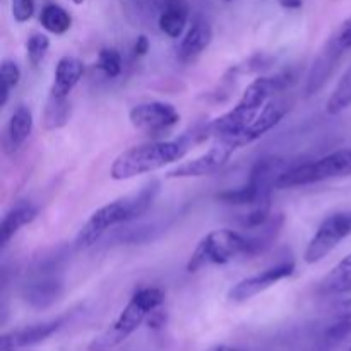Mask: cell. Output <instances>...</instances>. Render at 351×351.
<instances>
[{
  "mask_svg": "<svg viewBox=\"0 0 351 351\" xmlns=\"http://www.w3.org/2000/svg\"><path fill=\"white\" fill-rule=\"evenodd\" d=\"M291 82L290 74H278L274 77H257L247 86L242 98L230 112L213 120L206 125V136L215 139L235 137L259 117L264 106L276 93L283 91Z\"/></svg>",
  "mask_w": 351,
  "mask_h": 351,
  "instance_id": "1",
  "label": "cell"
},
{
  "mask_svg": "<svg viewBox=\"0 0 351 351\" xmlns=\"http://www.w3.org/2000/svg\"><path fill=\"white\" fill-rule=\"evenodd\" d=\"M158 194H160V182L153 180L144 185L139 192L123 195V197L96 209L89 216L86 225L79 230L77 237H75V247L77 249L93 247L110 228L143 216L153 206Z\"/></svg>",
  "mask_w": 351,
  "mask_h": 351,
  "instance_id": "2",
  "label": "cell"
},
{
  "mask_svg": "<svg viewBox=\"0 0 351 351\" xmlns=\"http://www.w3.org/2000/svg\"><path fill=\"white\" fill-rule=\"evenodd\" d=\"M191 141L180 137L177 141H154L134 146L120 153L110 167L113 180H130L139 175L153 173L171 163H177L187 154Z\"/></svg>",
  "mask_w": 351,
  "mask_h": 351,
  "instance_id": "3",
  "label": "cell"
},
{
  "mask_svg": "<svg viewBox=\"0 0 351 351\" xmlns=\"http://www.w3.org/2000/svg\"><path fill=\"white\" fill-rule=\"evenodd\" d=\"M165 302L163 290L156 287L139 288L129 304L125 305L119 317L103 335H99L89 346V351H108L117 345L125 341L144 321H147L156 308H160Z\"/></svg>",
  "mask_w": 351,
  "mask_h": 351,
  "instance_id": "4",
  "label": "cell"
},
{
  "mask_svg": "<svg viewBox=\"0 0 351 351\" xmlns=\"http://www.w3.org/2000/svg\"><path fill=\"white\" fill-rule=\"evenodd\" d=\"M240 256L249 257V239L228 228L215 230L197 243L187 263V271L197 273L209 266H223Z\"/></svg>",
  "mask_w": 351,
  "mask_h": 351,
  "instance_id": "5",
  "label": "cell"
},
{
  "mask_svg": "<svg viewBox=\"0 0 351 351\" xmlns=\"http://www.w3.org/2000/svg\"><path fill=\"white\" fill-rule=\"evenodd\" d=\"M351 175V147L339 149L311 163L288 168L278 178L276 189H293Z\"/></svg>",
  "mask_w": 351,
  "mask_h": 351,
  "instance_id": "6",
  "label": "cell"
},
{
  "mask_svg": "<svg viewBox=\"0 0 351 351\" xmlns=\"http://www.w3.org/2000/svg\"><path fill=\"white\" fill-rule=\"evenodd\" d=\"M351 233V216L348 213H336L328 216L319 225L317 232L308 242L304 252V261L307 264L321 263L328 257L343 240Z\"/></svg>",
  "mask_w": 351,
  "mask_h": 351,
  "instance_id": "7",
  "label": "cell"
},
{
  "mask_svg": "<svg viewBox=\"0 0 351 351\" xmlns=\"http://www.w3.org/2000/svg\"><path fill=\"white\" fill-rule=\"evenodd\" d=\"M237 149L239 147L232 139H216L204 154L177 165L173 170L168 171L167 178H199L215 175L228 163Z\"/></svg>",
  "mask_w": 351,
  "mask_h": 351,
  "instance_id": "8",
  "label": "cell"
},
{
  "mask_svg": "<svg viewBox=\"0 0 351 351\" xmlns=\"http://www.w3.org/2000/svg\"><path fill=\"white\" fill-rule=\"evenodd\" d=\"M129 120L134 129L156 136L177 125L180 122V113L171 103L147 101L134 106L129 112Z\"/></svg>",
  "mask_w": 351,
  "mask_h": 351,
  "instance_id": "9",
  "label": "cell"
},
{
  "mask_svg": "<svg viewBox=\"0 0 351 351\" xmlns=\"http://www.w3.org/2000/svg\"><path fill=\"white\" fill-rule=\"evenodd\" d=\"M293 261H285V263L276 264V266L267 267L263 273L254 274V276H249L245 280L239 281L237 285H233L228 291V300L235 302V304H242V302L250 300L256 295L269 290L271 287H274L280 281L290 278L293 274Z\"/></svg>",
  "mask_w": 351,
  "mask_h": 351,
  "instance_id": "10",
  "label": "cell"
},
{
  "mask_svg": "<svg viewBox=\"0 0 351 351\" xmlns=\"http://www.w3.org/2000/svg\"><path fill=\"white\" fill-rule=\"evenodd\" d=\"M290 110V105H288L285 99H269L267 105L264 106L263 112L259 113L256 120L250 123L247 129H243L239 136L235 137H223V139H232L233 143L237 144V147H245L249 144L256 143L257 139L264 136L266 132H269L273 127H276L281 120L285 119V115Z\"/></svg>",
  "mask_w": 351,
  "mask_h": 351,
  "instance_id": "11",
  "label": "cell"
},
{
  "mask_svg": "<svg viewBox=\"0 0 351 351\" xmlns=\"http://www.w3.org/2000/svg\"><path fill=\"white\" fill-rule=\"evenodd\" d=\"M64 317H58L53 319V321L40 322V324L26 326V328L5 332L2 339H0V351H19L24 348H31L34 345H40L45 339L53 336L64 326Z\"/></svg>",
  "mask_w": 351,
  "mask_h": 351,
  "instance_id": "12",
  "label": "cell"
},
{
  "mask_svg": "<svg viewBox=\"0 0 351 351\" xmlns=\"http://www.w3.org/2000/svg\"><path fill=\"white\" fill-rule=\"evenodd\" d=\"M33 132V113L29 106L19 105L10 115L9 123L5 127V132L2 137L3 153L14 154L21 149L27 137Z\"/></svg>",
  "mask_w": 351,
  "mask_h": 351,
  "instance_id": "13",
  "label": "cell"
},
{
  "mask_svg": "<svg viewBox=\"0 0 351 351\" xmlns=\"http://www.w3.org/2000/svg\"><path fill=\"white\" fill-rule=\"evenodd\" d=\"M211 41L213 27L209 21H206L204 17H195L189 31L185 33L184 40H182L180 48H178V58L184 64L194 62L211 45Z\"/></svg>",
  "mask_w": 351,
  "mask_h": 351,
  "instance_id": "14",
  "label": "cell"
},
{
  "mask_svg": "<svg viewBox=\"0 0 351 351\" xmlns=\"http://www.w3.org/2000/svg\"><path fill=\"white\" fill-rule=\"evenodd\" d=\"M38 216V208L31 202L23 201V202H17L16 206L9 209L3 216L2 223H0V245L2 249H5L7 243L10 242L14 235L19 232L23 226L29 225L36 219Z\"/></svg>",
  "mask_w": 351,
  "mask_h": 351,
  "instance_id": "15",
  "label": "cell"
},
{
  "mask_svg": "<svg viewBox=\"0 0 351 351\" xmlns=\"http://www.w3.org/2000/svg\"><path fill=\"white\" fill-rule=\"evenodd\" d=\"M62 291H64V287L60 281L47 278V280L26 285L23 288V298L29 307L36 308V311H45V308L51 307L55 302H58Z\"/></svg>",
  "mask_w": 351,
  "mask_h": 351,
  "instance_id": "16",
  "label": "cell"
},
{
  "mask_svg": "<svg viewBox=\"0 0 351 351\" xmlns=\"http://www.w3.org/2000/svg\"><path fill=\"white\" fill-rule=\"evenodd\" d=\"M343 53L345 51L336 48L331 41L326 43V48L321 51V55L315 60L314 67H312L311 74H308L307 89H305L307 95H314V93H317L328 82V79L331 77L332 71L336 69V64H338Z\"/></svg>",
  "mask_w": 351,
  "mask_h": 351,
  "instance_id": "17",
  "label": "cell"
},
{
  "mask_svg": "<svg viewBox=\"0 0 351 351\" xmlns=\"http://www.w3.org/2000/svg\"><path fill=\"white\" fill-rule=\"evenodd\" d=\"M189 3L187 0H163V9L158 17V26L167 36L180 38L187 27Z\"/></svg>",
  "mask_w": 351,
  "mask_h": 351,
  "instance_id": "18",
  "label": "cell"
},
{
  "mask_svg": "<svg viewBox=\"0 0 351 351\" xmlns=\"http://www.w3.org/2000/svg\"><path fill=\"white\" fill-rule=\"evenodd\" d=\"M82 74H84V64L77 57L65 55V57H62L57 62V67H55L53 74V84H51L50 91L62 96H69L72 89L82 79Z\"/></svg>",
  "mask_w": 351,
  "mask_h": 351,
  "instance_id": "19",
  "label": "cell"
},
{
  "mask_svg": "<svg viewBox=\"0 0 351 351\" xmlns=\"http://www.w3.org/2000/svg\"><path fill=\"white\" fill-rule=\"evenodd\" d=\"M319 290L324 295L351 293V252L326 274L319 285Z\"/></svg>",
  "mask_w": 351,
  "mask_h": 351,
  "instance_id": "20",
  "label": "cell"
},
{
  "mask_svg": "<svg viewBox=\"0 0 351 351\" xmlns=\"http://www.w3.org/2000/svg\"><path fill=\"white\" fill-rule=\"evenodd\" d=\"M71 115V105H69V96L57 95L50 91L47 103H45L43 115H41V125L45 130H57L62 129L69 122Z\"/></svg>",
  "mask_w": 351,
  "mask_h": 351,
  "instance_id": "21",
  "label": "cell"
},
{
  "mask_svg": "<svg viewBox=\"0 0 351 351\" xmlns=\"http://www.w3.org/2000/svg\"><path fill=\"white\" fill-rule=\"evenodd\" d=\"M283 215H271V218L264 223L263 226H259V233L252 237H247L249 239V257L257 256V254H263L267 247H271V243L276 240V237L280 235V230L283 226Z\"/></svg>",
  "mask_w": 351,
  "mask_h": 351,
  "instance_id": "22",
  "label": "cell"
},
{
  "mask_svg": "<svg viewBox=\"0 0 351 351\" xmlns=\"http://www.w3.org/2000/svg\"><path fill=\"white\" fill-rule=\"evenodd\" d=\"M40 23L48 33L64 34L71 29L72 17L71 14H69L64 7L58 5V3H47V5L41 9Z\"/></svg>",
  "mask_w": 351,
  "mask_h": 351,
  "instance_id": "23",
  "label": "cell"
},
{
  "mask_svg": "<svg viewBox=\"0 0 351 351\" xmlns=\"http://www.w3.org/2000/svg\"><path fill=\"white\" fill-rule=\"evenodd\" d=\"M351 106V67L343 74L339 82L336 84L335 91L329 96L326 103V110L329 115H338Z\"/></svg>",
  "mask_w": 351,
  "mask_h": 351,
  "instance_id": "24",
  "label": "cell"
},
{
  "mask_svg": "<svg viewBox=\"0 0 351 351\" xmlns=\"http://www.w3.org/2000/svg\"><path fill=\"white\" fill-rule=\"evenodd\" d=\"M21 81V69L10 58H3L0 64V105L9 101V95L14 88H17Z\"/></svg>",
  "mask_w": 351,
  "mask_h": 351,
  "instance_id": "25",
  "label": "cell"
},
{
  "mask_svg": "<svg viewBox=\"0 0 351 351\" xmlns=\"http://www.w3.org/2000/svg\"><path fill=\"white\" fill-rule=\"evenodd\" d=\"M96 67L106 77L113 79L122 72V57H120V53L115 48H101L98 53V60H96Z\"/></svg>",
  "mask_w": 351,
  "mask_h": 351,
  "instance_id": "26",
  "label": "cell"
},
{
  "mask_svg": "<svg viewBox=\"0 0 351 351\" xmlns=\"http://www.w3.org/2000/svg\"><path fill=\"white\" fill-rule=\"evenodd\" d=\"M48 48H50V40L47 34L43 33H33L26 41V51H27V60L33 67H36L47 55Z\"/></svg>",
  "mask_w": 351,
  "mask_h": 351,
  "instance_id": "27",
  "label": "cell"
},
{
  "mask_svg": "<svg viewBox=\"0 0 351 351\" xmlns=\"http://www.w3.org/2000/svg\"><path fill=\"white\" fill-rule=\"evenodd\" d=\"M332 45L336 48H339L341 51H346L351 48V17H348L346 21H343L341 26L336 29V33L331 36Z\"/></svg>",
  "mask_w": 351,
  "mask_h": 351,
  "instance_id": "28",
  "label": "cell"
},
{
  "mask_svg": "<svg viewBox=\"0 0 351 351\" xmlns=\"http://www.w3.org/2000/svg\"><path fill=\"white\" fill-rule=\"evenodd\" d=\"M34 0H12V17L17 23H26L34 14Z\"/></svg>",
  "mask_w": 351,
  "mask_h": 351,
  "instance_id": "29",
  "label": "cell"
},
{
  "mask_svg": "<svg viewBox=\"0 0 351 351\" xmlns=\"http://www.w3.org/2000/svg\"><path fill=\"white\" fill-rule=\"evenodd\" d=\"M350 332H351V324L336 319L335 324L329 326V329L326 331V338H328V341L331 343H339L341 339H345Z\"/></svg>",
  "mask_w": 351,
  "mask_h": 351,
  "instance_id": "30",
  "label": "cell"
},
{
  "mask_svg": "<svg viewBox=\"0 0 351 351\" xmlns=\"http://www.w3.org/2000/svg\"><path fill=\"white\" fill-rule=\"evenodd\" d=\"M336 319L351 324V298L350 300L343 302V304H339V307L336 308Z\"/></svg>",
  "mask_w": 351,
  "mask_h": 351,
  "instance_id": "31",
  "label": "cell"
},
{
  "mask_svg": "<svg viewBox=\"0 0 351 351\" xmlns=\"http://www.w3.org/2000/svg\"><path fill=\"white\" fill-rule=\"evenodd\" d=\"M134 51H136V55H139V57H143V55H146L147 51H149V40H147V36L141 34V36L137 38L136 45H134Z\"/></svg>",
  "mask_w": 351,
  "mask_h": 351,
  "instance_id": "32",
  "label": "cell"
},
{
  "mask_svg": "<svg viewBox=\"0 0 351 351\" xmlns=\"http://www.w3.org/2000/svg\"><path fill=\"white\" fill-rule=\"evenodd\" d=\"M147 324H149V328H161V326H165V314L160 311V308H156V311L153 312V314L147 317Z\"/></svg>",
  "mask_w": 351,
  "mask_h": 351,
  "instance_id": "33",
  "label": "cell"
},
{
  "mask_svg": "<svg viewBox=\"0 0 351 351\" xmlns=\"http://www.w3.org/2000/svg\"><path fill=\"white\" fill-rule=\"evenodd\" d=\"M280 5L285 7V9L295 10L304 5V0H280Z\"/></svg>",
  "mask_w": 351,
  "mask_h": 351,
  "instance_id": "34",
  "label": "cell"
},
{
  "mask_svg": "<svg viewBox=\"0 0 351 351\" xmlns=\"http://www.w3.org/2000/svg\"><path fill=\"white\" fill-rule=\"evenodd\" d=\"M209 351H239V350L228 348V346H216V348H213V350H209Z\"/></svg>",
  "mask_w": 351,
  "mask_h": 351,
  "instance_id": "35",
  "label": "cell"
},
{
  "mask_svg": "<svg viewBox=\"0 0 351 351\" xmlns=\"http://www.w3.org/2000/svg\"><path fill=\"white\" fill-rule=\"evenodd\" d=\"M72 3H75V5H82L84 3V0H71Z\"/></svg>",
  "mask_w": 351,
  "mask_h": 351,
  "instance_id": "36",
  "label": "cell"
},
{
  "mask_svg": "<svg viewBox=\"0 0 351 351\" xmlns=\"http://www.w3.org/2000/svg\"><path fill=\"white\" fill-rule=\"evenodd\" d=\"M225 2H233V0H225Z\"/></svg>",
  "mask_w": 351,
  "mask_h": 351,
  "instance_id": "37",
  "label": "cell"
},
{
  "mask_svg": "<svg viewBox=\"0 0 351 351\" xmlns=\"http://www.w3.org/2000/svg\"><path fill=\"white\" fill-rule=\"evenodd\" d=\"M350 216H351V213H350Z\"/></svg>",
  "mask_w": 351,
  "mask_h": 351,
  "instance_id": "38",
  "label": "cell"
},
{
  "mask_svg": "<svg viewBox=\"0 0 351 351\" xmlns=\"http://www.w3.org/2000/svg\"><path fill=\"white\" fill-rule=\"evenodd\" d=\"M350 351H351V350H350Z\"/></svg>",
  "mask_w": 351,
  "mask_h": 351,
  "instance_id": "39",
  "label": "cell"
}]
</instances>
